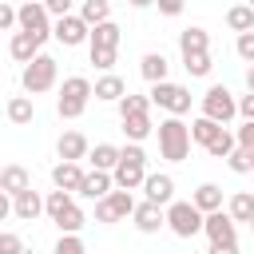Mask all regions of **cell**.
I'll return each mask as SVG.
<instances>
[{
	"label": "cell",
	"mask_w": 254,
	"mask_h": 254,
	"mask_svg": "<svg viewBox=\"0 0 254 254\" xmlns=\"http://www.w3.org/2000/svg\"><path fill=\"white\" fill-rule=\"evenodd\" d=\"M190 127L179 119V115H167L163 123H159V155L167 159V163H183L187 155H190Z\"/></svg>",
	"instance_id": "obj_1"
},
{
	"label": "cell",
	"mask_w": 254,
	"mask_h": 254,
	"mask_svg": "<svg viewBox=\"0 0 254 254\" xmlns=\"http://www.w3.org/2000/svg\"><path fill=\"white\" fill-rule=\"evenodd\" d=\"M91 95H95V87H91L87 75H67L64 87H60V99H56L60 119H79V115L87 111V99H91Z\"/></svg>",
	"instance_id": "obj_2"
},
{
	"label": "cell",
	"mask_w": 254,
	"mask_h": 254,
	"mask_svg": "<svg viewBox=\"0 0 254 254\" xmlns=\"http://www.w3.org/2000/svg\"><path fill=\"white\" fill-rule=\"evenodd\" d=\"M111 175H115V187H119V190L143 187V183H147V151H143L139 143H127L123 155H119V167H115Z\"/></svg>",
	"instance_id": "obj_3"
},
{
	"label": "cell",
	"mask_w": 254,
	"mask_h": 254,
	"mask_svg": "<svg viewBox=\"0 0 254 254\" xmlns=\"http://www.w3.org/2000/svg\"><path fill=\"white\" fill-rule=\"evenodd\" d=\"M56 75H60V64L52 60V56H36L32 64H24V75H20V83H24V91L28 95H44V91H52L56 87Z\"/></svg>",
	"instance_id": "obj_4"
},
{
	"label": "cell",
	"mask_w": 254,
	"mask_h": 254,
	"mask_svg": "<svg viewBox=\"0 0 254 254\" xmlns=\"http://www.w3.org/2000/svg\"><path fill=\"white\" fill-rule=\"evenodd\" d=\"M202 115L226 127V123L238 115V95H234L230 87H222V83H210L206 95H202Z\"/></svg>",
	"instance_id": "obj_5"
},
{
	"label": "cell",
	"mask_w": 254,
	"mask_h": 254,
	"mask_svg": "<svg viewBox=\"0 0 254 254\" xmlns=\"http://www.w3.org/2000/svg\"><path fill=\"white\" fill-rule=\"evenodd\" d=\"M167 226H171V234H179V238H194V234L206 226V214H202L194 202H171V206H167Z\"/></svg>",
	"instance_id": "obj_6"
},
{
	"label": "cell",
	"mask_w": 254,
	"mask_h": 254,
	"mask_svg": "<svg viewBox=\"0 0 254 254\" xmlns=\"http://www.w3.org/2000/svg\"><path fill=\"white\" fill-rule=\"evenodd\" d=\"M135 194L131 190H111L107 198H99L95 202V222H103V226H111V222H123V218H131L135 214Z\"/></svg>",
	"instance_id": "obj_7"
},
{
	"label": "cell",
	"mask_w": 254,
	"mask_h": 254,
	"mask_svg": "<svg viewBox=\"0 0 254 254\" xmlns=\"http://www.w3.org/2000/svg\"><path fill=\"white\" fill-rule=\"evenodd\" d=\"M151 103L155 107H163V111H171V115H187L190 111V91L183 87V83H155L151 87Z\"/></svg>",
	"instance_id": "obj_8"
},
{
	"label": "cell",
	"mask_w": 254,
	"mask_h": 254,
	"mask_svg": "<svg viewBox=\"0 0 254 254\" xmlns=\"http://www.w3.org/2000/svg\"><path fill=\"white\" fill-rule=\"evenodd\" d=\"M52 12L44 8V4H20V32H28V36H36L40 44L52 36Z\"/></svg>",
	"instance_id": "obj_9"
},
{
	"label": "cell",
	"mask_w": 254,
	"mask_h": 254,
	"mask_svg": "<svg viewBox=\"0 0 254 254\" xmlns=\"http://www.w3.org/2000/svg\"><path fill=\"white\" fill-rule=\"evenodd\" d=\"M52 40H60L64 48H75V44L91 40V24H87L83 16H64V20H56V28H52Z\"/></svg>",
	"instance_id": "obj_10"
},
{
	"label": "cell",
	"mask_w": 254,
	"mask_h": 254,
	"mask_svg": "<svg viewBox=\"0 0 254 254\" xmlns=\"http://www.w3.org/2000/svg\"><path fill=\"white\" fill-rule=\"evenodd\" d=\"M131 222H135V230L139 234H159L163 226H167V206H159V202H139L135 206V214H131Z\"/></svg>",
	"instance_id": "obj_11"
},
{
	"label": "cell",
	"mask_w": 254,
	"mask_h": 254,
	"mask_svg": "<svg viewBox=\"0 0 254 254\" xmlns=\"http://www.w3.org/2000/svg\"><path fill=\"white\" fill-rule=\"evenodd\" d=\"M83 179H87V171L79 167V163H56L52 167V183H56V190H67V194H79L83 190Z\"/></svg>",
	"instance_id": "obj_12"
},
{
	"label": "cell",
	"mask_w": 254,
	"mask_h": 254,
	"mask_svg": "<svg viewBox=\"0 0 254 254\" xmlns=\"http://www.w3.org/2000/svg\"><path fill=\"white\" fill-rule=\"evenodd\" d=\"M12 214L20 218V222H36L40 214H48V198H40V190H24V194H16L12 198Z\"/></svg>",
	"instance_id": "obj_13"
},
{
	"label": "cell",
	"mask_w": 254,
	"mask_h": 254,
	"mask_svg": "<svg viewBox=\"0 0 254 254\" xmlns=\"http://www.w3.org/2000/svg\"><path fill=\"white\" fill-rule=\"evenodd\" d=\"M56 155H60L64 163H79V159L91 155V143H87V135H79V131H64L60 143H56Z\"/></svg>",
	"instance_id": "obj_14"
},
{
	"label": "cell",
	"mask_w": 254,
	"mask_h": 254,
	"mask_svg": "<svg viewBox=\"0 0 254 254\" xmlns=\"http://www.w3.org/2000/svg\"><path fill=\"white\" fill-rule=\"evenodd\" d=\"M143 194H147V202L171 206V202H175V179H171V175H163V171H155V175H147Z\"/></svg>",
	"instance_id": "obj_15"
},
{
	"label": "cell",
	"mask_w": 254,
	"mask_h": 254,
	"mask_svg": "<svg viewBox=\"0 0 254 254\" xmlns=\"http://www.w3.org/2000/svg\"><path fill=\"white\" fill-rule=\"evenodd\" d=\"M234 230H238V222L230 218V210H214V214H206L202 234H206L210 242H234Z\"/></svg>",
	"instance_id": "obj_16"
},
{
	"label": "cell",
	"mask_w": 254,
	"mask_h": 254,
	"mask_svg": "<svg viewBox=\"0 0 254 254\" xmlns=\"http://www.w3.org/2000/svg\"><path fill=\"white\" fill-rule=\"evenodd\" d=\"M8 56H12L16 64H32V60L40 56V40L28 36V32H12V40H8Z\"/></svg>",
	"instance_id": "obj_17"
},
{
	"label": "cell",
	"mask_w": 254,
	"mask_h": 254,
	"mask_svg": "<svg viewBox=\"0 0 254 254\" xmlns=\"http://www.w3.org/2000/svg\"><path fill=\"white\" fill-rule=\"evenodd\" d=\"M28 187H32V175H28L20 163H8V167L0 171V190H4V194L16 198V194H24Z\"/></svg>",
	"instance_id": "obj_18"
},
{
	"label": "cell",
	"mask_w": 254,
	"mask_h": 254,
	"mask_svg": "<svg viewBox=\"0 0 254 254\" xmlns=\"http://www.w3.org/2000/svg\"><path fill=\"white\" fill-rule=\"evenodd\" d=\"M179 52H183V56H198V52H210V36H206V28H198V24L183 28V32H179Z\"/></svg>",
	"instance_id": "obj_19"
},
{
	"label": "cell",
	"mask_w": 254,
	"mask_h": 254,
	"mask_svg": "<svg viewBox=\"0 0 254 254\" xmlns=\"http://www.w3.org/2000/svg\"><path fill=\"white\" fill-rule=\"evenodd\" d=\"M167 71H171V64H167L163 52H147L143 64H139V75H143L151 87H155V83H167Z\"/></svg>",
	"instance_id": "obj_20"
},
{
	"label": "cell",
	"mask_w": 254,
	"mask_h": 254,
	"mask_svg": "<svg viewBox=\"0 0 254 254\" xmlns=\"http://www.w3.org/2000/svg\"><path fill=\"white\" fill-rule=\"evenodd\" d=\"M111 187H115V175H111V171H91V175L83 179V190H79V194L99 202V198H107V194H111Z\"/></svg>",
	"instance_id": "obj_21"
},
{
	"label": "cell",
	"mask_w": 254,
	"mask_h": 254,
	"mask_svg": "<svg viewBox=\"0 0 254 254\" xmlns=\"http://www.w3.org/2000/svg\"><path fill=\"white\" fill-rule=\"evenodd\" d=\"M127 95V83L115 75V71H107L103 79H95V99H103V103H119Z\"/></svg>",
	"instance_id": "obj_22"
},
{
	"label": "cell",
	"mask_w": 254,
	"mask_h": 254,
	"mask_svg": "<svg viewBox=\"0 0 254 254\" xmlns=\"http://www.w3.org/2000/svg\"><path fill=\"white\" fill-rule=\"evenodd\" d=\"M119 155H123V147H115V143H95L87 159H91L95 171H115V167H119Z\"/></svg>",
	"instance_id": "obj_23"
},
{
	"label": "cell",
	"mask_w": 254,
	"mask_h": 254,
	"mask_svg": "<svg viewBox=\"0 0 254 254\" xmlns=\"http://www.w3.org/2000/svg\"><path fill=\"white\" fill-rule=\"evenodd\" d=\"M190 202H194L202 214H214V210H222V187H218V183H202Z\"/></svg>",
	"instance_id": "obj_24"
},
{
	"label": "cell",
	"mask_w": 254,
	"mask_h": 254,
	"mask_svg": "<svg viewBox=\"0 0 254 254\" xmlns=\"http://www.w3.org/2000/svg\"><path fill=\"white\" fill-rule=\"evenodd\" d=\"M222 131H226V127H222V123H214V119H206V115H198V119L190 123V139H194L198 147H210Z\"/></svg>",
	"instance_id": "obj_25"
},
{
	"label": "cell",
	"mask_w": 254,
	"mask_h": 254,
	"mask_svg": "<svg viewBox=\"0 0 254 254\" xmlns=\"http://www.w3.org/2000/svg\"><path fill=\"white\" fill-rule=\"evenodd\" d=\"M119 40H123V32H119V24L115 20H107V24H95L91 28V48H119Z\"/></svg>",
	"instance_id": "obj_26"
},
{
	"label": "cell",
	"mask_w": 254,
	"mask_h": 254,
	"mask_svg": "<svg viewBox=\"0 0 254 254\" xmlns=\"http://www.w3.org/2000/svg\"><path fill=\"white\" fill-rule=\"evenodd\" d=\"M226 210H230L234 222H254V194H250V190H234Z\"/></svg>",
	"instance_id": "obj_27"
},
{
	"label": "cell",
	"mask_w": 254,
	"mask_h": 254,
	"mask_svg": "<svg viewBox=\"0 0 254 254\" xmlns=\"http://www.w3.org/2000/svg\"><path fill=\"white\" fill-rule=\"evenodd\" d=\"M226 28L238 32V36H242V32H254V8H250V4H234V8L226 12Z\"/></svg>",
	"instance_id": "obj_28"
},
{
	"label": "cell",
	"mask_w": 254,
	"mask_h": 254,
	"mask_svg": "<svg viewBox=\"0 0 254 254\" xmlns=\"http://www.w3.org/2000/svg\"><path fill=\"white\" fill-rule=\"evenodd\" d=\"M32 115H36V107H32V95H12V99H8V119H12L16 127L32 123Z\"/></svg>",
	"instance_id": "obj_29"
},
{
	"label": "cell",
	"mask_w": 254,
	"mask_h": 254,
	"mask_svg": "<svg viewBox=\"0 0 254 254\" xmlns=\"http://www.w3.org/2000/svg\"><path fill=\"white\" fill-rule=\"evenodd\" d=\"M151 131H155L151 115H127V119H123V135H127L131 143H143V139H147Z\"/></svg>",
	"instance_id": "obj_30"
},
{
	"label": "cell",
	"mask_w": 254,
	"mask_h": 254,
	"mask_svg": "<svg viewBox=\"0 0 254 254\" xmlns=\"http://www.w3.org/2000/svg\"><path fill=\"white\" fill-rule=\"evenodd\" d=\"M127 115H151V95H123L119 99V119H127Z\"/></svg>",
	"instance_id": "obj_31"
},
{
	"label": "cell",
	"mask_w": 254,
	"mask_h": 254,
	"mask_svg": "<svg viewBox=\"0 0 254 254\" xmlns=\"http://www.w3.org/2000/svg\"><path fill=\"white\" fill-rule=\"evenodd\" d=\"M79 16H83L91 28H95V24H107V20H111V4H107V0H83Z\"/></svg>",
	"instance_id": "obj_32"
},
{
	"label": "cell",
	"mask_w": 254,
	"mask_h": 254,
	"mask_svg": "<svg viewBox=\"0 0 254 254\" xmlns=\"http://www.w3.org/2000/svg\"><path fill=\"white\" fill-rule=\"evenodd\" d=\"M83 222H87V218H83V210H79V206H67V210L56 218L60 234H79V230H83Z\"/></svg>",
	"instance_id": "obj_33"
},
{
	"label": "cell",
	"mask_w": 254,
	"mask_h": 254,
	"mask_svg": "<svg viewBox=\"0 0 254 254\" xmlns=\"http://www.w3.org/2000/svg\"><path fill=\"white\" fill-rule=\"evenodd\" d=\"M226 167H230L234 175H254V151L234 147V151H230V159H226Z\"/></svg>",
	"instance_id": "obj_34"
},
{
	"label": "cell",
	"mask_w": 254,
	"mask_h": 254,
	"mask_svg": "<svg viewBox=\"0 0 254 254\" xmlns=\"http://www.w3.org/2000/svg\"><path fill=\"white\" fill-rule=\"evenodd\" d=\"M183 67H187V75H210V52H198V56H183Z\"/></svg>",
	"instance_id": "obj_35"
},
{
	"label": "cell",
	"mask_w": 254,
	"mask_h": 254,
	"mask_svg": "<svg viewBox=\"0 0 254 254\" xmlns=\"http://www.w3.org/2000/svg\"><path fill=\"white\" fill-rule=\"evenodd\" d=\"M238 147V135H230V131H222L210 147H206V155H214V159H230V151Z\"/></svg>",
	"instance_id": "obj_36"
},
{
	"label": "cell",
	"mask_w": 254,
	"mask_h": 254,
	"mask_svg": "<svg viewBox=\"0 0 254 254\" xmlns=\"http://www.w3.org/2000/svg\"><path fill=\"white\" fill-rule=\"evenodd\" d=\"M67 206H75V198H71L67 190H52V194H48V218H52V222H56Z\"/></svg>",
	"instance_id": "obj_37"
},
{
	"label": "cell",
	"mask_w": 254,
	"mask_h": 254,
	"mask_svg": "<svg viewBox=\"0 0 254 254\" xmlns=\"http://www.w3.org/2000/svg\"><path fill=\"white\" fill-rule=\"evenodd\" d=\"M52 254H87V246H83L79 234H60V242H56Z\"/></svg>",
	"instance_id": "obj_38"
},
{
	"label": "cell",
	"mask_w": 254,
	"mask_h": 254,
	"mask_svg": "<svg viewBox=\"0 0 254 254\" xmlns=\"http://www.w3.org/2000/svg\"><path fill=\"white\" fill-rule=\"evenodd\" d=\"M115 56H119V48H91V64L99 71H111L115 67Z\"/></svg>",
	"instance_id": "obj_39"
},
{
	"label": "cell",
	"mask_w": 254,
	"mask_h": 254,
	"mask_svg": "<svg viewBox=\"0 0 254 254\" xmlns=\"http://www.w3.org/2000/svg\"><path fill=\"white\" fill-rule=\"evenodd\" d=\"M0 254H24V242H20V234L4 230V234H0Z\"/></svg>",
	"instance_id": "obj_40"
},
{
	"label": "cell",
	"mask_w": 254,
	"mask_h": 254,
	"mask_svg": "<svg viewBox=\"0 0 254 254\" xmlns=\"http://www.w3.org/2000/svg\"><path fill=\"white\" fill-rule=\"evenodd\" d=\"M234 52H238L246 64H254V32H242V36H238V44H234Z\"/></svg>",
	"instance_id": "obj_41"
},
{
	"label": "cell",
	"mask_w": 254,
	"mask_h": 254,
	"mask_svg": "<svg viewBox=\"0 0 254 254\" xmlns=\"http://www.w3.org/2000/svg\"><path fill=\"white\" fill-rule=\"evenodd\" d=\"M0 28H4V32H12V28H20V8H12V4H4V8H0Z\"/></svg>",
	"instance_id": "obj_42"
},
{
	"label": "cell",
	"mask_w": 254,
	"mask_h": 254,
	"mask_svg": "<svg viewBox=\"0 0 254 254\" xmlns=\"http://www.w3.org/2000/svg\"><path fill=\"white\" fill-rule=\"evenodd\" d=\"M238 115H242L246 123H254V91H246V95H238Z\"/></svg>",
	"instance_id": "obj_43"
},
{
	"label": "cell",
	"mask_w": 254,
	"mask_h": 254,
	"mask_svg": "<svg viewBox=\"0 0 254 254\" xmlns=\"http://www.w3.org/2000/svg\"><path fill=\"white\" fill-rule=\"evenodd\" d=\"M44 8L56 16V20H64V16H71V0H44Z\"/></svg>",
	"instance_id": "obj_44"
},
{
	"label": "cell",
	"mask_w": 254,
	"mask_h": 254,
	"mask_svg": "<svg viewBox=\"0 0 254 254\" xmlns=\"http://www.w3.org/2000/svg\"><path fill=\"white\" fill-rule=\"evenodd\" d=\"M238 147L254 151V123H242V127H238Z\"/></svg>",
	"instance_id": "obj_45"
},
{
	"label": "cell",
	"mask_w": 254,
	"mask_h": 254,
	"mask_svg": "<svg viewBox=\"0 0 254 254\" xmlns=\"http://www.w3.org/2000/svg\"><path fill=\"white\" fill-rule=\"evenodd\" d=\"M163 16H183V0H155Z\"/></svg>",
	"instance_id": "obj_46"
},
{
	"label": "cell",
	"mask_w": 254,
	"mask_h": 254,
	"mask_svg": "<svg viewBox=\"0 0 254 254\" xmlns=\"http://www.w3.org/2000/svg\"><path fill=\"white\" fill-rule=\"evenodd\" d=\"M206 254H238V242H210Z\"/></svg>",
	"instance_id": "obj_47"
},
{
	"label": "cell",
	"mask_w": 254,
	"mask_h": 254,
	"mask_svg": "<svg viewBox=\"0 0 254 254\" xmlns=\"http://www.w3.org/2000/svg\"><path fill=\"white\" fill-rule=\"evenodd\" d=\"M246 91H254V64L246 67Z\"/></svg>",
	"instance_id": "obj_48"
},
{
	"label": "cell",
	"mask_w": 254,
	"mask_h": 254,
	"mask_svg": "<svg viewBox=\"0 0 254 254\" xmlns=\"http://www.w3.org/2000/svg\"><path fill=\"white\" fill-rule=\"evenodd\" d=\"M127 4H131V8H151L155 0H127Z\"/></svg>",
	"instance_id": "obj_49"
},
{
	"label": "cell",
	"mask_w": 254,
	"mask_h": 254,
	"mask_svg": "<svg viewBox=\"0 0 254 254\" xmlns=\"http://www.w3.org/2000/svg\"><path fill=\"white\" fill-rule=\"evenodd\" d=\"M20 4H44V0H20Z\"/></svg>",
	"instance_id": "obj_50"
},
{
	"label": "cell",
	"mask_w": 254,
	"mask_h": 254,
	"mask_svg": "<svg viewBox=\"0 0 254 254\" xmlns=\"http://www.w3.org/2000/svg\"><path fill=\"white\" fill-rule=\"evenodd\" d=\"M250 234H254V222H250Z\"/></svg>",
	"instance_id": "obj_51"
},
{
	"label": "cell",
	"mask_w": 254,
	"mask_h": 254,
	"mask_svg": "<svg viewBox=\"0 0 254 254\" xmlns=\"http://www.w3.org/2000/svg\"><path fill=\"white\" fill-rule=\"evenodd\" d=\"M250 8H254V0H250Z\"/></svg>",
	"instance_id": "obj_52"
}]
</instances>
